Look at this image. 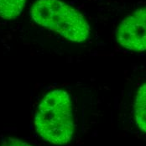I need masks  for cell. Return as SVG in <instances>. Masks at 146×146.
Returning a JSON list of instances; mask_svg holds the SVG:
<instances>
[{
    "mask_svg": "<svg viewBox=\"0 0 146 146\" xmlns=\"http://www.w3.org/2000/svg\"><path fill=\"white\" fill-rule=\"evenodd\" d=\"M35 128L42 139L65 145L71 142L75 132L72 102L67 92L55 89L48 92L38 105Z\"/></svg>",
    "mask_w": 146,
    "mask_h": 146,
    "instance_id": "cell-1",
    "label": "cell"
},
{
    "mask_svg": "<svg viewBox=\"0 0 146 146\" xmlns=\"http://www.w3.org/2000/svg\"><path fill=\"white\" fill-rule=\"evenodd\" d=\"M29 14L37 25L72 42L82 43L89 37L91 28L86 18L60 0H37Z\"/></svg>",
    "mask_w": 146,
    "mask_h": 146,
    "instance_id": "cell-2",
    "label": "cell"
},
{
    "mask_svg": "<svg viewBox=\"0 0 146 146\" xmlns=\"http://www.w3.org/2000/svg\"><path fill=\"white\" fill-rule=\"evenodd\" d=\"M116 40L120 46L134 52L146 50V7L127 16L116 29Z\"/></svg>",
    "mask_w": 146,
    "mask_h": 146,
    "instance_id": "cell-3",
    "label": "cell"
},
{
    "mask_svg": "<svg viewBox=\"0 0 146 146\" xmlns=\"http://www.w3.org/2000/svg\"><path fill=\"white\" fill-rule=\"evenodd\" d=\"M133 111L137 126L146 133V82L137 91Z\"/></svg>",
    "mask_w": 146,
    "mask_h": 146,
    "instance_id": "cell-4",
    "label": "cell"
},
{
    "mask_svg": "<svg viewBox=\"0 0 146 146\" xmlns=\"http://www.w3.org/2000/svg\"><path fill=\"white\" fill-rule=\"evenodd\" d=\"M25 3L26 0H0V17L14 19L22 13Z\"/></svg>",
    "mask_w": 146,
    "mask_h": 146,
    "instance_id": "cell-5",
    "label": "cell"
},
{
    "mask_svg": "<svg viewBox=\"0 0 146 146\" xmlns=\"http://www.w3.org/2000/svg\"><path fill=\"white\" fill-rule=\"evenodd\" d=\"M1 146H32L29 145V143L23 141L17 138H6L5 139L3 140Z\"/></svg>",
    "mask_w": 146,
    "mask_h": 146,
    "instance_id": "cell-6",
    "label": "cell"
}]
</instances>
